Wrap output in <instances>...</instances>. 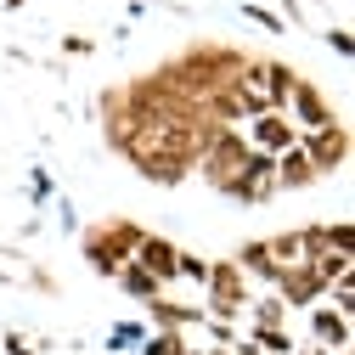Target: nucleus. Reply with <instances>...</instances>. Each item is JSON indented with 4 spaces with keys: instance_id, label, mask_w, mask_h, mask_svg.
<instances>
[{
    "instance_id": "nucleus-1",
    "label": "nucleus",
    "mask_w": 355,
    "mask_h": 355,
    "mask_svg": "<svg viewBox=\"0 0 355 355\" xmlns=\"http://www.w3.org/2000/svg\"><path fill=\"white\" fill-rule=\"evenodd\" d=\"M243 51H232V46H220V40H198V46H187V51H175L169 62H158L153 73L164 79V85H175L187 102H203V96H214V91H226V85L243 73Z\"/></svg>"
},
{
    "instance_id": "nucleus-2",
    "label": "nucleus",
    "mask_w": 355,
    "mask_h": 355,
    "mask_svg": "<svg viewBox=\"0 0 355 355\" xmlns=\"http://www.w3.org/2000/svg\"><path fill=\"white\" fill-rule=\"evenodd\" d=\"M141 237H147V226H136L130 214H113V220H102V226H85L79 232V254H85V265H91L96 277L113 282L130 265V254H136Z\"/></svg>"
},
{
    "instance_id": "nucleus-3",
    "label": "nucleus",
    "mask_w": 355,
    "mask_h": 355,
    "mask_svg": "<svg viewBox=\"0 0 355 355\" xmlns=\"http://www.w3.org/2000/svg\"><path fill=\"white\" fill-rule=\"evenodd\" d=\"M248 299H254V288L243 282V271L232 259H209V282H203V316L209 322H243V310H248Z\"/></svg>"
},
{
    "instance_id": "nucleus-4",
    "label": "nucleus",
    "mask_w": 355,
    "mask_h": 355,
    "mask_svg": "<svg viewBox=\"0 0 355 355\" xmlns=\"http://www.w3.org/2000/svg\"><path fill=\"white\" fill-rule=\"evenodd\" d=\"M299 147H304L310 169H316V181H327V175H338V169L349 164V124L333 119V124H322V130H310V136H299Z\"/></svg>"
},
{
    "instance_id": "nucleus-5",
    "label": "nucleus",
    "mask_w": 355,
    "mask_h": 355,
    "mask_svg": "<svg viewBox=\"0 0 355 355\" xmlns=\"http://www.w3.org/2000/svg\"><path fill=\"white\" fill-rule=\"evenodd\" d=\"M237 79L248 85V91H259L265 102H271V113H282V107H288V91H293V79H299V73H293L288 62H277V57H248Z\"/></svg>"
},
{
    "instance_id": "nucleus-6",
    "label": "nucleus",
    "mask_w": 355,
    "mask_h": 355,
    "mask_svg": "<svg viewBox=\"0 0 355 355\" xmlns=\"http://www.w3.org/2000/svg\"><path fill=\"white\" fill-rule=\"evenodd\" d=\"M288 124L299 130V136H310V130H322V124H333L338 113L327 107V96L316 91V85H310V79H293V91H288Z\"/></svg>"
},
{
    "instance_id": "nucleus-7",
    "label": "nucleus",
    "mask_w": 355,
    "mask_h": 355,
    "mask_svg": "<svg viewBox=\"0 0 355 355\" xmlns=\"http://www.w3.org/2000/svg\"><path fill=\"white\" fill-rule=\"evenodd\" d=\"M304 316H310V349H327V355H349L355 349V327L333 304H310Z\"/></svg>"
},
{
    "instance_id": "nucleus-8",
    "label": "nucleus",
    "mask_w": 355,
    "mask_h": 355,
    "mask_svg": "<svg viewBox=\"0 0 355 355\" xmlns=\"http://www.w3.org/2000/svg\"><path fill=\"white\" fill-rule=\"evenodd\" d=\"M226 198H232V203H265V198H277V158H265V153L248 147L243 175H237V187H232Z\"/></svg>"
},
{
    "instance_id": "nucleus-9",
    "label": "nucleus",
    "mask_w": 355,
    "mask_h": 355,
    "mask_svg": "<svg viewBox=\"0 0 355 355\" xmlns=\"http://www.w3.org/2000/svg\"><path fill=\"white\" fill-rule=\"evenodd\" d=\"M243 141H248L254 153H265V158H277V153H288V147L299 141V130L288 124V113H259V119L243 124Z\"/></svg>"
},
{
    "instance_id": "nucleus-10",
    "label": "nucleus",
    "mask_w": 355,
    "mask_h": 355,
    "mask_svg": "<svg viewBox=\"0 0 355 355\" xmlns=\"http://www.w3.org/2000/svg\"><path fill=\"white\" fill-rule=\"evenodd\" d=\"M175 259H181V243H169V237H158V232H147V237L136 243V254H130V265H141L158 288L175 282Z\"/></svg>"
},
{
    "instance_id": "nucleus-11",
    "label": "nucleus",
    "mask_w": 355,
    "mask_h": 355,
    "mask_svg": "<svg viewBox=\"0 0 355 355\" xmlns=\"http://www.w3.org/2000/svg\"><path fill=\"white\" fill-rule=\"evenodd\" d=\"M282 304H288V316H293V310H310V304H322V277L316 271H310V265H293V271H282L277 277V288H271Z\"/></svg>"
},
{
    "instance_id": "nucleus-12",
    "label": "nucleus",
    "mask_w": 355,
    "mask_h": 355,
    "mask_svg": "<svg viewBox=\"0 0 355 355\" xmlns=\"http://www.w3.org/2000/svg\"><path fill=\"white\" fill-rule=\"evenodd\" d=\"M147 316H153V333H187V327H203V304H181V299L158 293L147 304Z\"/></svg>"
},
{
    "instance_id": "nucleus-13",
    "label": "nucleus",
    "mask_w": 355,
    "mask_h": 355,
    "mask_svg": "<svg viewBox=\"0 0 355 355\" xmlns=\"http://www.w3.org/2000/svg\"><path fill=\"white\" fill-rule=\"evenodd\" d=\"M232 265L243 271V282H265V288H277V259H271V248H265V237H248V243L232 254Z\"/></svg>"
},
{
    "instance_id": "nucleus-14",
    "label": "nucleus",
    "mask_w": 355,
    "mask_h": 355,
    "mask_svg": "<svg viewBox=\"0 0 355 355\" xmlns=\"http://www.w3.org/2000/svg\"><path fill=\"white\" fill-rule=\"evenodd\" d=\"M304 187H316V169H310L304 147L293 141L288 153H277V192H304Z\"/></svg>"
},
{
    "instance_id": "nucleus-15",
    "label": "nucleus",
    "mask_w": 355,
    "mask_h": 355,
    "mask_svg": "<svg viewBox=\"0 0 355 355\" xmlns=\"http://www.w3.org/2000/svg\"><path fill=\"white\" fill-rule=\"evenodd\" d=\"M136 175H141L147 187H181L187 175H192V164H181V158H141Z\"/></svg>"
},
{
    "instance_id": "nucleus-16",
    "label": "nucleus",
    "mask_w": 355,
    "mask_h": 355,
    "mask_svg": "<svg viewBox=\"0 0 355 355\" xmlns=\"http://www.w3.org/2000/svg\"><path fill=\"white\" fill-rule=\"evenodd\" d=\"M243 322H248V327H288V304H282L277 293H254L248 310H243Z\"/></svg>"
},
{
    "instance_id": "nucleus-17",
    "label": "nucleus",
    "mask_w": 355,
    "mask_h": 355,
    "mask_svg": "<svg viewBox=\"0 0 355 355\" xmlns=\"http://www.w3.org/2000/svg\"><path fill=\"white\" fill-rule=\"evenodd\" d=\"M243 338H248L259 355H293V349H299V338H293L288 327H243Z\"/></svg>"
},
{
    "instance_id": "nucleus-18",
    "label": "nucleus",
    "mask_w": 355,
    "mask_h": 355,
    "mask_svg": "<svg viewBox=\"0 0 355 355\" xmlns=\"http://www.w3.org/2000/svg\"><path fill=\"white\" fill-rule=\"evenodd\" d=\"M113 282H119V288H124V293H130V299H136V304H153V299H158V293H164V288H158V282H153V277H147V271H141V265H124V271H119V277H113Z\"/></svg>"
},
{
    "instance_id": "nucleus-19",
    "label": "nucleus",
    "mask_w": 355,
    "mask_h": 355,
    "mask_svg": "<svg viewBox=\"0 0 355 355\" xmlns=\"http://www.w3.org/2000/svg\"><path fill=\"white\" fill-rule=\"evenodd\" d=\"M265 248H271V259H277V277L293 271V265H304V254H299V232H277V237H265Z\"/></svg>"
},
{
    "instance_id": "nucleus-20",
    "label": "nucleus",
    "mask_w": 355,
    "mask_h": 355,
    "mask_svg": "<svg viewBox=\"0 0 355 355\" xmlns=\"http://www.w3.org/2000/svg\"><path fill=\"white\" fill-rule=\"evenodd\" d=\"M181 349H192L187 333H147L141 338V355H181Z\"/></svg>"
},
{
    "instance_id": "nucleus-21",
    "label": "nucleus",
    "mask_w": 355,
    "mask_h": 355,
    "mask_svg": "<svg viewBox=\"0 0 355 355\" xmlns=\"http://www.w3.org/2000/svg\"><path fill=\"white\" fill-rule=\"evenodd\" d=\"M141 338H147L141 322H113V327H107V349H130V344L141 349Z\"/></svg>"
},
{
    "instance_id": "nucleus-22",
    "label": "nucleus",
    "mask_w": 355,
    "mask_h": 355,
    "mask_svg": "<svg viewBox=\"0 0 355 355\" xmlns=\"http://www.w3.org/2000/svg\"><path fill=\"white\" fill-rule=\"evenodd\" d=\"M327 232V254H349L355 259V232H349V220H333V226H322Z\"/></svg>"
},
{
    "instance_id": "nucleus-23",
    "label": "nucleus",
    "mask_w": 355,
    "mask_h": 355,
    "mask_svg": "<svg viewBox=\"0 0 355 355\" xmlns=\"http://www.w3.org/2000/svg\"><path fill=\"white\" fill-rule=\"evenodd\" d=\"M322 40H327V46H333L338 57H355V40H349V28H327Z\"/></svg>"
},
{
    "instance_id": "nucleus-24",
    "label": "nucleus",
    "mask_w": 355,
    "mask_h": 355,
    "mask_svg": "<svg viewBox=\"0 0 355 355\" xmlns=\"http://www.w3.org/2000/svg\"><path fill=\"white\" fill-rule=\"evenodd\" d=\"M28 198H34V203H46V198H51V175H46V169H34V175H28Z\"/></svg>"
},
{
    "instance_id": "nucleus-25",
    "label": "nucleus",
    "mask_w": 355,
    "mask_h": 355,
    "mask_svg": "<svg viewBox=\"0 0 355 355\" xmlns=\"http://www.w3.org/2000/svg\"><path fill=\"white\" fill-rule=\"evenodd\" d=\"M243 17H254V23H265V28H282V17L265 12V6H254V0H243Z\"/></svg>"
},
{
    "instance_id": "nucleus-26",
    "label": "nucleus",
    "mask_w": 355,
    "mask_h": 355,
    "mask_svg": "<svg viewBox=\"0 0 355 355\" xmlns=\"http://www.w3.org/2000/svg\"><path fill=\"white\" fill-rule=\"evenodd\" d=\"M62 51H68V57H91V40H85V34H68Z\"/></svg>"
},
{
    "instance_id": "nucleus-27",
    "label": "nucleus",
    "mask_w": 355,
    "mask_h": 355,
    "mask_svg": "<svg viewBox=\"0 0 355 355\" xmlns=\"http://www.w3.org/2000/svg\"><path fill=\"white\" fill-rule=\"evenodd\" d=\"M28 288H40V293H57V282H51V271H28Z\"/></svg>"
},
{
    "instance_id": "nucleus-28",
    "label": "nucleus",
    "mask_w": 355,
    "mask_h": 355,
    "mask_svg": "<svg viewBox=\"0 0 355 355\" xmlns=\"http://www.w3.org/2000/svg\"><path fill=\"white\" fill-rule=\"evenodd\" d=\"M293 355H322V349H310V344H299V349H293Z\"/></svg>"
},
{
    "instance_id": "nucleus-29",
    "label": "nucleus",
    "mask_w": 355,
    "mask_h": 355,
    "mask_svg": "<svg viewBox=\"0 0 355 355\" xmlns=\"http://www.w3.org/2000/svg\"><path fill=\"white\" fill-rule=\"evenodd\" d=\"M198 355H232V349H198Z\"/></svg>"
},
{
    "instance_id": "nucleus-30",
    "label": "nucleus",
    "mask_w": 355,
    "mask_h": 355,
    "mask_svg": "<svg viewBox=\"0 0 355 355\" xmlns=\"http://www.w3.org/2000/svg\"><path fill=\"white\" fill-rule=\"evenodd\" d=\"M0 6H12V12H17V6H23V0H0Z\"/></svg>"
},
{
    "instance_id": "nucleus-31",
    "label": "nucleus",
    "mask_w": 355,
    "mask_h": 355,
    "mask_svg": "<svg viewBox=\"0 0 355 355\" xmlns=\"http://www.w3.org/2000/svg\"><path fill=\"white\" fill-rule=\"evenodd\" d=\"M181 355H198V349H181Z\"/></svg>"
}]
</instances>
